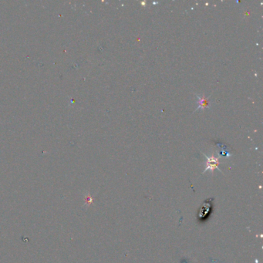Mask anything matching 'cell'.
Masks as SVG:
<instances>
[{"instance_id": "6da1fadb", "label": "cell", "mask_w": 263, "mask_h": 263, "mask_svg": "<svg viewBox=\"0 0 263 263\" xmlns=\"http://www.w3.org/2000/svg\"><path fill=\"white\" fill-rule=\"evenodd\" d=\"M204 157L207 158V165H206V169L211 170L213 171L215 168H218V165H219V157H215V156L212 155L211 157H208L206 154H204ZM219 169V168H218Z\"/></svg>"}, {"instance_id": "7a4b0ae2", "label": "cell", "mask_w": 263, "mask_h": 263, "mask_svg": "<svg viewBox=\"0 0 263 263\" xmlns=\"http://www.w3.org/2000/svg\"><path fill=\"white\" fill-rule=\"evenodd\" d=\"M196 97H198V108H196L195 109V111H197L199 109H205V108H210V103H209V100H208V97H204V95L203 94V95L199 96V95H196Z\"/></svg>"}, {"instance_id": "3957f363", "label": "cell", "mask_w": 263, "mask_h": 263, "mask_svg": "<svg viewBox=\"0 0 263 263\" xmlns=\"http://www.w3.org/2000/svg\"><path fill=\"white\" fill-rule=\"evenodd\" d=\"M211 207H212V205H211V204H208V206H205V207H204V208H205V210L204 211L201 210V213L199 214V215H201V218H206V217H207V215L208 214V212H209V208H210Z\"/></svg>"}]
</instances>
